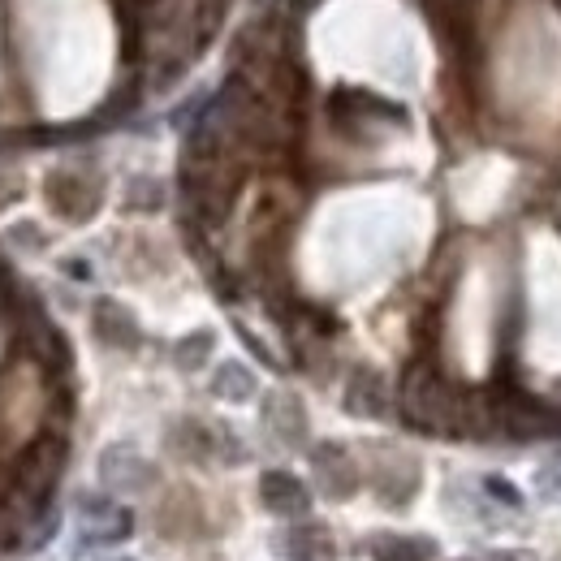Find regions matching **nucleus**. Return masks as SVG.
I'll return each instance as SVG.
<instances>
[{"label": "nucleus", "mask_w": 561, "mask_h": 561, "mask_svg": "<svg viewBox=\"0 0 561 561\" xmlns=\"http://www.w3.org/2000/svg\"><path fill=\"white\" fill-rule=\"evenodd\" d=\"M259 497H264V505L277 514H303L307 510V488L285 471H268L264 480H259Z\"/></svg>", "instance_id": "4"}, {"label": "nucleus", "mask_w": 561, "mask_h": 561, "mask_svg": "<svg viewBox=\"0 0 561 561\" xmlns=\"http://www.w3.org/2000/svg\"><path fill=\"white\" fill-rule=\"evenodd\" d=\"M346 402L354 415H385V406H389V393L385 385L372 376V372H359L350 380V393H346Z\"/></svg>", "instance_id": "8"}, {"label": "nucleus", "mask_w": 561, "mask_h": 561, "mask_svg": "<svg viewBox=\"0 0 561 561\" xmlns=\"http://www.w3.org/2000/svg\"><path fill=\"white\" fill-rule=\"evenodd\" d=\"M82 536L95 540V544L126 540L130 536V514L117 510V505H91V510H82Z\"/></svg>", "instance_id": "5"}, {"label": "nucleus", "mask_w": 561, "mask_h": 561, "mask_svg": "<svg viewBox=\"0 0 561 561\" xmlns=\"http://www.w3.org/2000/svg\"><path fill=\"white\" fill-rule=\"evenodd\" d=\"M100 475H104V484H117V488H139L143 480L139 475H147V467H143V458L134 454V449H108L104 454V462H100Z\"/></svg>", "instance_id": "6"}, {"label": "nucleus", "mask_w": 561, "mask_h": 561, "mask_svg": "<svg viewBox=\"0 0 561 561\" xmlns=\"http://www.w3.org/2000/svg\"><path fill=\"white\" fill-rule=\"evenodd\" d=\"M264 419L285 436V441H298L303 428H307V419H303V410H298L294 398H272V406L264 410Z\"/></svg>", "instance_id": "9"}, {"label": "nucleus", "mask_w": 561, "mask_h": 561, "mask_svg": "<svg viewBox=\"0 0 561 561\" xmlns=\"http://www.w3.org/2000/svg\"><path fill=\"white\" fill-rule=\"evenodd\" d=\"M208 354H212V333H190V341L177 346V359H182V367H199Z\"/></svg>", "instance_id": "12"}, {"label": "nucleus", "mask_w": 561, "mask_h": 561, "mask_svg": "<svg viewBox=\"0 0 561 561\" xmlns=\"http://www.w3.org/2000/svg\"><path fill=\"white\" fill-rule=\"evenodd\" d=\"M372 553H376V561H428L432 557V549L423 540H376L372 544Z\"/></svg>", "instance_id": "10"}, {"label": "nucleus", "mask_w": 561, "mask_h": 561, "mask_svg": "<svg viewBox=\"0 0 561 561\" xmlns=\"http://www.w3.org/2000/svg\"><path fill=\"white\" fill-rule=\"evenodd\" d=\"M316 471H320V488L328 497H346V492L359 488V467H354L350 454L337 445L316 449Z\"/></svg>", "instance_id": "2"}, {"label": "nucleus", "mask_w": 561, "mask_h": 561, "mask_svg": "<svg viewBox=\"0 0 561 561\" xmlns=\"http://www.w3.org/2000/svg\"><path fill=\"white\" fill-rule=\"evenodd\" d=\"M285 553L294 561H333V540H328V531L320 527H298L285 536Z\"/></svg>", "instance_id": "7"}, {"label": "nucleus", "mask_w": 561, "mask_h": 561, "mask_svg": "<svg viewBox=\"0 0 561 561\" xmlns=\"http://www.w3.org/2000/svg\"><path fill=\"white\" fill-rule=\"evenodd\" d=\"M48 203L65 221H87L100 208V186L82 177V169H57L48 177Z\"/></svg>", "instance_id": "1"}, {"label": "nucleus", "mask_w": 561, "mask_h": 561, "mask_svg": "<svg viewBox=\"0 0 561 561\" xmlns=\"http://www.w3.org/2000/svg\"><path fill=\"white\" fill-rule=\"evenodd\" d=\"M216 393H221V398H251V393H255V380L246 376V367L225 363L221 376H216Z\"/></svg>", "instance_id": "11"}, {"label": "nucleus", "mask_w": 561, "mask_h": 561, "mask_svg": "<svg viewBox=\"0 0 561 561\" xmlns=\"http://www.w3.org/2000/svg\"><path fill=\"white\" fill-rule=\"evenodd\" d=\"M91 320H95V337L108 341V346H139V324L130 320V311H121L117 303H108V298H100L91 311Z\"/></svg>", "instance_id": "3"}]
</instances>
